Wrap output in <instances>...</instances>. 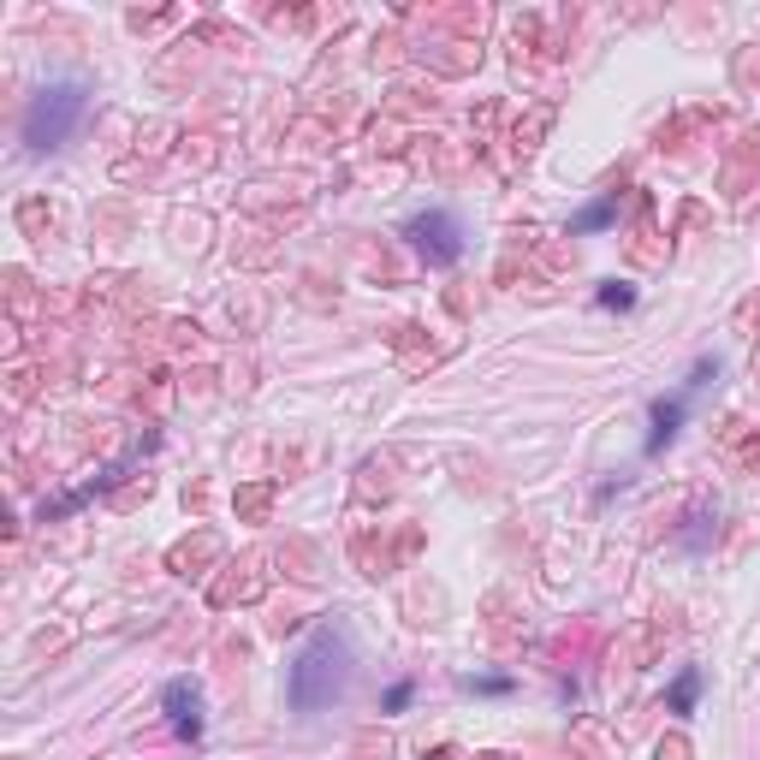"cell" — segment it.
I'll return each instance as SVG.
<instances>
[{
  "instance_id": "cell-1",
  "label": "cell",
  "mask_w": 760,
  "mask_h": 760,
  "mask_svg": "<svg viewBox=\"0 0 760 760\" xmlns=\"http://www.w3.org/2000/svg\"><path fill=\"white\" fill-rule=\"evenodd\" d=\"M351 666H357V654H351V630L345 624H321L309 642H303V654L291 660V671H286L291 713H321V707H333L339 695L351 689Z\"/></svg>"
},
{
  "instance_id": "cell-2",
  "label": "cell",
  "mask_w": 760,
  "mask_h": 760,
  "mask_svg": "<svg viewBox=\"0 0 760 760\" xmlns=\"http://www.w3.org/2000/svg\"><path fill=\"white\" fill-rule=\"evenodd\" d=\"M84 113H90V90L84 84H42L30 96V107H24V149L30 155H54L84 125Z\"/></svg>"
},
{
  "instance_id": "cell-3",
  "label": "cell",
  "mask_w": 760,
  "mask_h": 760,
  "mask_svg": "<svg viewBox=\"0 0 760 760\" xmlns=\"http://www.w3.org/2000/svg\"><path fill=\"white\" fill-rule=\"evenodd\" d=\"M404 238H410V250L422 262H434V268H452V262L464 256V226H458V214H446V208H428V214H416V220H404Z\"/></svg>"
},
{
  "instance_id": "cell-4",
  "label": "cell",
  "mask_w": 760,
  "mask_h": 760,
  "mask_svg": "<svg viewBox=\"0 0 760 760\" xmlns=\"http://www.w3.org/2000/svg\"><path fill=\"white\" fill-rule=\"evenodd\" d=\"M161 707H167V719H173L179 737H190V743L202 737V689L190 677H173L167 689H161Z\"/></svg>"
},
{
  "instance_id": "cell-5",
  "label": "cell",
  "mask_w": 760,
  "mask_h": 760,
  "mask_svg": "<svg viewBox=\"0 0 760 760\" xmlns=\"http://www.w3.org/2000/svg\"><path fill=\"white\" fill-rule=\"evenodd\" d=\"M683 422V398H654V434H648V452H666V440L677 434Z\"/></svg>"
},
{
  "instance_id": "cell-6",
  "label": "cell",
  "mask_w": 760,
  "mask_h": 760,
  "mask_svg": "<svg viewBox=\"0 0 760 760\" xmlns=\"http://www.w3.org/2000/svg\"><path fill=\"white\" fill-rule=\"evenodd\" d=\"M612 220H618V190H612V197H600V202H588V208L570 220V232H600V226H612Z\"/></svg>"
},
{
  "instance_id": "cell-7",
  "label": "cell",
  "mask_w": 760,
  "mask_h": 760,
  "mask_svg": "<svg viewBox=\"0 0 760 760\" xmlns=\"http://www.w3.org/2000/svg\"><path fill=\"white\" fill-rule=\"evenodd\" d=\"M695 689H701V671H683L677 683H671V713H695Z\"/></svg>"
},
{
  "instance_id": "cell-8",
  "label": "cell",
  "mask_w": 760,
  "mask_h": 760,
  "mask_svg": "<svg viewBox=\"0 0 760 760\" xmlns=\"http://www.w3.org/2000/svg\"><path fill=\"white\" fill-rule=\"evenodd\" d=\"M600 303H606V309H630V303H636V286H630V280H606Z\"/></svg>"
},
{
  "instance_id": "cell-9",
  "label": "cell",
  "mask_w": 760,
  "mask_h": 760,
  "mask_svg": "<svg viewBox=\"0 0 760 760\" xmlns=\"http://www.w3.org/2000/svg\"><path fill=\"white\" fill-rule=\"evenodd\" d=\"M464 689H487V695H499V689H511L505 677H464Z\"/></svg>"
},
{
  "instance_id": "cell-10",
  "label": "cell",
  "mask_w": 760,
  "mask_h": 760,
  "mask_svg": "<svg viewBox=\"0 0 760 760\" xmlns=\"http://www.w3.org/2000/svg\"><path fill=\"white\" fill-rule=\"evenodd\" d=\"M404 701H410V683H392V689H387V713H398Z\"/></svg>"
}]
</instances>
